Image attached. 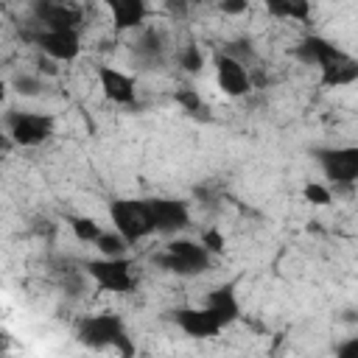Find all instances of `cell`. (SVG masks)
Listing matches in <instances>:
<instances>
[{
    "instance_id": "cell-6",
    "label": "cell",
    "mask_w": 358,
    "mask_h": 358,
    "mask_svg": "<svg viewBox=\"0 0 358 358\" xmlns=\"http://www.w3.org/2000/svg\"><path fill=\"white\" fill-rule=\"evenodd\" d=\"M6 129L17 145L34 148V145H42L53 134V117L42 112H11L6 117Z\"/></svg>"
},
{
    "instance_id": "cell-23",
    "label": "cell",
    "mask_w": 358,
    "mask_h": 358,
    "mask_svg": "<svg viewBox=\"0 0 358 358\" xmlns=\"http://www.w3.org/2000/svg\"><path fill=\"white\" fill-rule=\"evenodd\" d=\"M134 50H137L140 59H148V62L159 59V50H162V39H159V34H157V31H145V34L140 36V42H137Z\"/></svg>"
},
{
    "instance_id": "cell-9",
    "label": "cell",
    "mask_w": 358,
    "mask_h": 358,
    "mask_svg": "<svg viewBox=\"0 0 358 358\" xmlns=\"http://www.w3.org/2000/svg\"><path fill=\"white\" fill-rule=\"evenodd\" d=\"M215 84L227 98H243L252 90L249 67L227 53H218L215 56Z\"/></svg>"
},
{
    "instance_id": "cell-1",
    "label": "cell",
    "mask_w": 358,
    "mask_h": 358,
    "mask_svg": "<svg viewBox=\"0 0 358 358\" xmlns=\"http://www.w3.org/2000/svg\"><path fill=\"white\" fill-rule=\"evenodd\" d=\"M76 338L87 350H98V352L101 350H112L120 358H134L137 355V344L129 336L126 322L117 313H112V310L84 316L78 322V327H76Z\"/></svg>"
},
{
    "instance_id": "cell-12",
    "label": "cell",
    "mask_w": 358,
    "mask_h": 358,
    "mask_svg": "<svg viewBox=\"0 0 358 358\" xmlns=\"http://www.w3.org/2000/svg\"><path fill=\"white\" fill-rule=\"evenodd\" d=\"M204 308L221 322V327H229L241 319V299H238V291H235L232 282L213 288L204 299Z\"/></svg>"
},
{
    "instance_id": "cell-24",
    "label": "cell",
    "mask_w": 358,
    "mask_h": 358,
    "mask_svg": "<svg viewBox=\"0 0 358 358\" xmlns=\"http://www.w3.org/2000/svg\"><path fill=\"white\" fill-rule=\"evenodd\" d=\"M201 246L215 257V255H224V246H227V241H224V232L218 229V227H207L204 232H201Z\"/></svg>"
},
{
    "instance_id": "cell-20",
    "label": "cell",
    "mask_w": 358,
    "mask_h": 358,
    "mask_svg": "<svg viewBox=\"0 0 358 358\" xmlns=\"http://www.w3.org/2000/svg\"><path fill=\"white\" fill-rule=\"evenodd\" d=\"M176 59H179V67L185 70V73H201L204 70V53H201V48L196 45V42H187V45H182L179 48V53H176Z\"/></svg>"
},
{
    "instance_id": "cell-22",
    "label": "cell",
    "mask_w": 358,
    "mask_h": 358,
    "mask_svg": "<svg viewBox=\"0 0 358 358\" xmlns=\"http://www.w3.org/2000/svg\"><path fill=\"white\" fill-rule=\"evenodd\" d=\"M173 101L187 112V115H196V117H207V103H204V98L196 92V90H190V87H185V90H179L176 95H173Z\"/></svg>"
},
{
    "instance_id": "cell-7",
    "label": "cell",
    "mask_w": 358,
    "mask_h": 358,
    "mask_svg": "<svg viewBox=\"0 0 358 358\" xmlns=\"http://www.w3.org/2000/svg\"><path fill=\"white\" fill-rule=\"evenodd\" d=\"M151 207V218H154V229L159 235H179L182 229L190 227V207L187 201L179 199H148Z\"/></svg>"
},
{
    "instance_id": "cell-10",
    "label": "cell",
    "mask_w": 358,
    "mask_h": 358,
    "mask_svg": "<svg viewBox=\"0 0 358 358\" xmlns=\"http://www.w3.org/2000/svg\"><path fill=\"white\" fill-rule=\"evenodd\" d=\"M39 50L50 59V62H76L81 53V36L78 31H39L36 39Z\"/></svg>"
},
{
    "instance_id": "cell-3",
    "label": "cell",
    "mask_w": 358,
    "mask_h": 358,
    "mask_svg": "<svg viewBox=\"0 0 358 358\" xmlns=\"http://www.w3.org/2000/svg\"><path fill=\"white\" fill-rule=\"evenodd\" d=\"M84 274L95 282L98 291L106 294H131L137 280L129 257H92L84 260Z\"/></svg>"
},
{
    "instance_id": "cell-14",
    "label": "cell",
    "mask_w": 358,
    "mask_h": 358,
    "mask_svg": "<svg viewBox=\"0 0 358 358\" xmlns=\"http://www.w3.org/2000/svg\"><path fill=\"white\" fill-rule=\"evenodd\" d=\"M34 11H36V17H39L45 31H78L81 14H78L76 6H67V3H39Z\"/></svg>"
},
{
    "instance_id": "cell-8",
    "label": "cell",
    "mask_w": 358,
    "mask_h": 358,
    "mask_svg": "<svg viewBox=\"0 0 358 358\" xmlns=\"http://www.w3.org/2000/svg\"><path fill=\"white\" fill-rule=\"evenodd\" d=\"M173 324L187 336V338H196V341H207V338H215L224 327L221 322L204 308V305H187V308H176L173 310Z\"/></svg>"
},
{
    "instance_id": "cell-25",
    "label": "cell",
    "mask_w": 358,
    "mask_h": 358,
    "mask_svg": "<svg viewBox=\"0 0 358 358\" xmlns=\"http://www.w3.org/2000/svg\"><path fill=\"white\" fill-rule=\"evenodd\" d=\"M14 87H17V92H20V95H39V92L45 90L42 78L28 76V73H20V76L14 78Z\"/></svg>"
},
{
    "instance_id": "cell-21",
    "label": "cell",
    "mask_w": 358,
    "mask_h": 358,
    "mask_svg": "<svg viewBox=\"0 0 358 358\" xmlns=\"http://www.w3.org/2000/svg\"><path fill=\"white\" fill-rule=\"evenodd\" d=\"M302 199L308 201V204H313V207H327V204H333V187L330 185H324V182H305L302 185Z\"/></svg>"
},
{
    "instance_id": "cell-4",
    "label": "cell",
    "mask_w": 358,
    "mask_h": 358,
    "mask_svg": "<svg viewBox=\"0 0 358 358\" xmlns=\"http://www.w3.org/2000/svg\"><path fill=\"white\" fill-rule=\"evenodd\" d=\"M327 185L352 187L358 185V145H330L313 151Z\"/></svg>"
},
{
    "instance_id": "cell-16",
    "label": "cell",
    "mask_w": 358,
    "mask_h": 358,
    "mask_svg": "<svg viewBox=\"0 0 358 358\" xmlns=\"http://www.w3.org/2000/svg\"><path fill=\"white\" fill-rule=\"evenodd\" d=\"M148 6L143 0H112L109 3V14H112V25L115 31H134L143 25Z\"/></svg>"
},
{
    "instance_id": "cell-19",
    "label": "cell",
    "mask_w": 358,
    "mask_h": 358,
    "mask_svg": "<svg viewBox=\"0 0 358 358\" xmlns=\"http://www.w3.org/2000/svg\"><path fill=\"white\" fill-rule=\"evenodd\" d=\"M95 249H98V255H101V257H126L129 243H126V238H123V235H117L115 229H109V232L103 229V235L98 238Z\"/></svg>"
},
{
    "instance_id": "cell-17",
    "label": "cell",
    "mask_w": 358,
    "mask_h": 358,
    "mask_svg": "<svg viewBox=\"0 0 358 358\" xmlns=\"http://www.w3.org/2000/svg\"><path fill=\"white\" fill-rule=\"evenodd\" d=\"M266 11L277 20H291V22H308L310 17V3L308 0H268Z\"/></svg>"
},
{
    "instance_id": "cell-18",
    "label": "cell",
    "mask_w": 358,
    "mask_h": 358,
    "mask_svg": "<svg viewBox=\"0 0 358 358\" xmlns=\"http://www.w3.org/2000/svg\"><path fill=\"white\" fill-rule=\"evenodd\" d=\"M67 224H70V229H73V235L81 241V243H98V238L103 235V227L92 218V215H70L67 218Z\"/></svg>"
},
{
    "instance_id": "cell-5",
    "label": "cell",
    "mask_w": 358,
    "mask_h": 358,
    "mask_svg": "<svg viewBox=\"0 0 358 358\" xmlns=\"http://www.w3.org/2000/svg\"><path fill=\"white\" fill-rule=\"evenodd\" d=\"M213 263V255L201 246V241H190V238H171L165 243V255H162V266L179 277H193L207 271Z\"/></svg>"
},
{
    "instance_id": "cell-26",
    "label": "cell",
    "mask_w": 358,
    "mask_h": 358,
    "mask_svg": "<svg viewBox=\"0 0 358 358\" xmlns=\"http://www.w3.org/2000/svg\"><path fill=\"white\" fill-rule=\"evenodd\" d=\"M336 358H358V336H350L336 344Z\"/></svg>"
},
{
    "instance_id": "cell-13",
    "label": "cell",
    "mask_w": 358,
    "mask_h": 358,
    "mask_svg": "<svg viewBox=\"0 0 358 358\" xmlns=\"http://www.w3.org/2000/svg\"><path fill=\"white\" fill-rule=\"evenodd\" d=\"M319 81H322V87H330V90L355 84L358 81V59L350 56L347 50H338L327 64L319 67Z\"/></svg>"
},
{
    "instance_id": "cell-2",
    "label": "cell",
    "mask_w": 358,
    "mask_h": 358,
    "mask_svg": "<svg viewBox=\"0 0 358 358\" xmlns=\"http://www.w3.org/2000/svg\"><path fill=\"white\" fill-rule=\"evenodd\" d=\"M109 221H112V229L117 235H123L129 246H134L143 238L157 232L148 199H115V201H109Z\"/></svg>"
},
{
    "instance_id": "cell-11",
    "label": "cell",
    "mask_w": 358,
    "mask_h": 358,
    "mask_svg": "<svg viewBox=\"0 0 358 358\" xmlns=\"http://www.w3.org/2000/svg\"><path fill=\"white\" fill-rule=\"evenodd\" d=\"M98 84H101L103 98L117 106H131L137 98V81L117 67H109V64L98 67Z\"/></svg>"
},
{
    "instance_id": "cell-15",
    "label": "cell",
    "mask_w": 358,
    "mask_h": 358,
    "mask_svg": "<svg viewBox=\"0 0 358 358\" xmlns=\"http://www.w3.org/2000/svg\"><path fill=\"white\" fill-rule=\"evenodd\" d=\"M338 50H341V48H338L336 42H330V39H324V36H319V34H308V36L294 48V56H296L299 62L310 64V67H322V64H327Z\"/></svg>"
},
{
    "instance_id": "cell-27",
    "label": "cell",
    "mask_w": 358,
    "mask_h": 358,
    "mask_svg": "<svg viewBox=\"0 0 358 358\" xmlns=\"http://www.w3.org/2000/svg\"><path fill=\"white\" fill-rule=\"evenodd\" d=\"M246 8H249L246 0H224V3H218V11L227 14V17H241V14H246Z\"/></svg>"
}]
</instances>
